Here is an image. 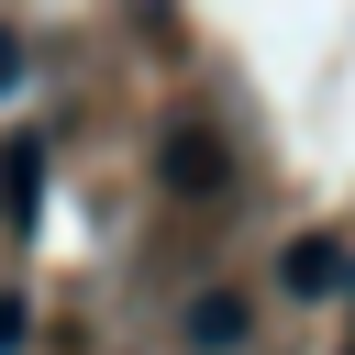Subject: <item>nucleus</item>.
<instances>
[{
  "mask_svg": "<svg viewBox=\"0 0 355 355\" xmlns=\"http://www.w3.org/2000/svg\"><path fill=\"white\" fill-rule=\"evenodd\" d=\"M166 189H189V200H200V189H222V144H211L200 122H178V133H166Z\"/></svg>",
  "mask_w": 355,
  "mask_h": 355,
  "instance_id": "f257e3e1",
  "label": "nucleus"
},
{
  "mask_svg": "<svg viewBox=\"0 0 355 355\" xmlns=\"http://www.w3.org/2000/svg\"><path fill=\"white\" fill-rule=\"evenodd\" d=\"M333 277H344V244H333V233H300V244H288V288H300V300H322Z\"/></svg>",
  "mask_w": 355,
  "mask_h": 355,
  "instance_id": "f03ea898",
  "label": "nucleus"
},
{
  "mask_svg": "<svg viewBox=\"0 0 355 355\" xmlns=\"http://www.w3.org/2000/svg\"><path fill=\"white\" fill-rule=\"evenodd\" d=\"M189 333H200V344H244V300H233V288H211V300L189 311Z\"/></svg>",
  "mask_w": 355,
  "mask_h": 355,
  "instance_id": "7ed1b4c3",
  "label": "nucleus"
},
{
  "mask_svg": "<svg viewBox=\"0 0 355 355\" xmlns=\"http://www.w3.org/2000/svg\"><path fill=\"white\" fill-rule=\"evenodd\" d=\"M0 200H11V222L33 233V144H11V155H0Z\"/></svg>",
  "mask_w": 355,
  "mask_h": 355,
  "instance_id": "20e7f679",
  "label": "nucleus"
},
{
  "mask_svg": "<svg viewBox=\"0 0 355 355\" xmlns=\"http://www.w3.org/2000/svg\"><path fill=\"white\" fill-rule=\"evenodd\" d=\"M11 344H22V300H0V355H11Z\"/></svg>",
  "mask_w": 355,
  "mask_h": 355,
  "instance_id": "39448f33",
  "label": "nucleus"
},
{
  "mask_svg": "<svg viewBox=\"0 0 355 355\" xmlns=\"http://www.w3.org/2000/svg\"><path fill=\"white\" fill-rule=\"evenodd\" d=\"M11 78H22V33H0V89H11Z\"/></svg>",
  "mask_w": 355,
  "mask_h": 355,
  "instance_id": "423d86ee",
  "label": "nucleus"
}]
</instances>
